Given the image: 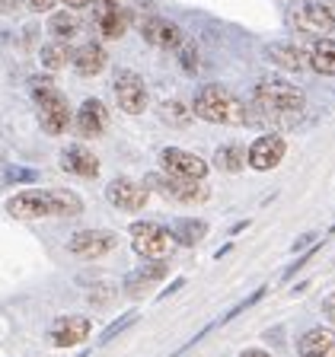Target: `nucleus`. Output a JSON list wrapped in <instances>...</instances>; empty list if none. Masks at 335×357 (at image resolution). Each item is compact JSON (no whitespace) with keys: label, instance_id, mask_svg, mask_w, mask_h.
Segmentation results:
<instances>
[{"label":"nucleus","instance_id":"nucleus-1","mask_svg":"<svg viewBox=\"0 0 335 357\" xmlns=\"http://www.w3.org/2000/svg\"><path fill=\"white\" fill-rule=\"evenodd\" d=\"M255 119L275 121V125H294L306 109L304 89L288 80H259L253 89Z\"/></svg>","mask_w":335,"mask_h":357},{"label":"nucleus","instance_id":"nucleus-2","mask_svg":"<svg viewBox=\"0 0 335 357\" xmlns=\"http://www.w3.org/2000/svg\"><path fill=\"white\" fill-rule=\"evenodd\" d=\"M83 211V201L67 188H32L20 192L7 201V214L16 220H38V217H77Z\"/></svg>","mask_w":335,"mask_h":357},{"label":"nucleus","instance_id":"nucleus-3","mask_svg":"<svg viewBox=\"0 0 335 357\" xmlns=\"http://www.w3.org/2000/svg\"><path fill=\"white\" fill-rule=\"evenodd\" d=\"M188 109H192V115L211 121V125H253L255 121V112L221 83L201 86Z\"/></svg>","mask_w":335,"mask_h":357},{"label":"nucleus","instance_id":"nucleus-4","mask_svg":"<svg viewBox=\"0 0 335 357\" xmlns=\"http://www.w3.org/2000/svg\"><path fill=\"white\" fill-rule=\"evenodd\" d=\"M32 93H36V102H38L42 131L52 134V137L64 134L67 125H70V109H67V99L61 96V89H54L48 77H38V80L32 83Z\"/></svg>","mask_w":335,"mask_h":357},{"label":"nucleus","instance_id":"nucleus-5","mask_svg":"<svg viewBox=\"0 0 335 357\" xmlns=\"http://www.w3.org/2000/svg\"><path fill=\"white\" fill-rule=\"evenodd\" d=\"M131 245H134V252L141 255V259L163 261L166 255L172 252L176 239H172V233L163 230L160 223H134L131 227Z\"/></svg>","mask_w":335,"mask_h":357},{"label":"nucleus","instance_id":"nucleus-6","mask_svg":"<svg viewBox=\"0 0 335 357\" xmlns=\"http://www.w3.org/2000/svg\"><path fill=\"white\" fill-rule=\"evenodd\" d=\"M156 188L160 195L172 201H182V204H201V201H208V185L204 182H192V178H176V176H166V172H154L147 178V192Z\"/></svg>","mask_w":335,"mask_h":357},{"label":"nucleus","instance_id":"nucleus-7","mask_svg":"<svg viewBox=\"0 0 335 357\" xmlns=\"http://www.w3.org/2000/svg\"><path fill=\"white\" fill-rule=\"evenodd\" d=\"M160 166H163L166 176L192 178V182H204V176H208V163L198 153H188V150H179V147L160 150Z\"/></svg>","mask_w":335,"mask_h":357},{"label":"nucleus","instance_id":"nucleus-8","mask_svg":"<svg viewBox=\"0 0 335 357\" xmlns=\"http://www.w3.org/2000/svg\"><path fill=\"white\" fill-rule=\"evenodd\" d=\"M112 89H115L119 109L128 112V115H141V112L147 109V86H144L141 74H134V70H119Z\"/></svg>","mask_w":335,"mask_h":357},{"label":"nucleus","instance_id":"nucleus-9","mask_svg":"<svg viewBox=\"0 0 335 357\" xmlns=\"http://www.w3.org/2000/svg\"><path fill=\"white\" fill-rule=\"evenodd\" d=\"M119 245V236L109 230H80L70 236V243H67V249L77 255V259H103V255H109L112 249Z\"/></svg>","mask_w":335,"mask_h":357},{"label":"nucleus","instance_id":"nucleus-10","mask_svg":"<svg viewBox=\"0 0 335 357\" xmlns=\"http://www.w3.org/2000/svg\"><path fill=\"white\" fill-rule=\"evenodd\" d=\"M284 150L288 147H284L281 134H262V137L253 141V147L246 150V163L253 166V169H259V172H268L284 160Z\"/></svg>","mask_w":335,"mask_h":357},{"label":"nucleus","instance_id":"nucleus-11","mask_svg":"<svg viewBox=\"0 0 335 357\" xmlns=\"http://www.w3.org/2000/svg\"><path fill=\"white\" fill-rule=\"evenodd\" d=\"M290 22H294V29L306 32V36H329V32H335V20L326 3H304V7H297L290 13Z\"/></svg>","mask_w":335,"mask_h":357},{"label":"nucleus","instance_id":"nucleus-12","mask_svg":"<svg viewBox=\"0 0 335 357\" xmlns=\"http://www.w3.org/2000/svg\"><path fill=\"white\" fill-rule=\"evenodd\" d=\"M147 195H150L147 185L134 182V178H115L105 188V198L112 201V208H119V211H141L147 204Z\"/></svg>","mask_w":335,"mask_h":357},{"label":"nucleus","instance_id":"nucleus-13","mask_svg":"<svg viewBox=\"0 0 335 357\" xmlns=\"http://www.w3.org/2000/svg\"><path fill=\"white\" fill-rule=\"evenodd\" d=\"M87 335H89V319L87 316H64V319H58L52 326L48 338H52L54 348H74V344L87 342Z\"/></svg>","mask_w":335,"mask_h":357},{"label":"nucleus","instance_id":"nucleus-14","mask_svg":"<svg viewBox=\"0 0 335 357\" xmlns=\"http://www.w3.org/2000/svg\"><path fill=\"white\" fill-rule=\"evenodd\" d=\"M74 125H77V134H83V137H99L109 128V112H105V105L99 99H87L77 109Z\"/></svg>","mask_w":335,"mask_h":357},{"label":"nucleus","instance_id":"nucleus-15","mask_svg":"<svg viewBox=\"0 0 335 357\" xmlns=\"http://www.w3.org/2000/svg\"><path fill=\"white\" fill-rule=\"evenodd\" d=\"M141 36L147 45H154V48H179L182 45V32H179L176 22L170 20H160V16H154V20H147L141 26Z\"/></svg>","mask_w":335,"mask_h":357},{"label":"nucleus","instance_id":"nucleus-16","mask_svg":"<svg viewBox=\"0 0 335 357\" xmlns=\"http://www.w3.org/2000/svg\"><path fill=\"white\" fill-rule=\"evenodd\" d=\"M61 169L74 172V176H80V178H96L99 176V160L93 156V150L74 144V147H67L64 153H61Z\"/></svg>","mask_w":335,"mask_h":357},{"label":"nucleus","instance_id":"nucleus-17","mask_svg":"<svg viewBox=\"0 0 335 357\" xmlns=\"http://www.w3.org/2000/svg\"><path fill=\"white\" fill-rule=\"evenodd\" d=\"M300 357H335V332L310 328L300 338Z\"/></svg>","mask_w":335,"mask_h":357},{"label":"nucleus","instance_id":"nucleus-18","mask_svg":"<svg viewBox=\"0 0 335 357\" xmlns=\"http://www.w3.org/2000/svg\"><path fill=\"white\" fill-rule=\"evenodd\" d=\"M265 58L271 61V64L284 67V70H304L306 67V54L290 42H271L265 48Z\"/></svg>","mask_w":335,"mask_h":357},{"label":"nucleus","instance_id":"nucleus-19","mask_svg":"<svg viewBox=\"0 0 335 357\" xmlns=\"http://www.w3.org/2000/svg\"><path fill=\"white\" fill-rule=\"evenodd\" d=\"M306 64L322 77H335V38H320L310 45L306 52Z\"/></svg>","mask_w":335,"mask_h":357},{"label":"nucleus","instance_id":"nucleus-20","mask_svg":"<svg viewBox=\"0 0 335 357\" xmlns=\"http://www.w3.org/2000/svg\"><path fill=\"white\" fill-rule=\"evenodd\" d=\"M70 61H74V67H77V74L80 77H96L99 70L105 67V52L99 48V45L87 42V45H80V48L70 54Z\"/></svg>","mask_w":335,"mask_h":357},{"label":"nucleus","instance_id":"nucleus-21","mask_svg":"<svg viewBox=\"0 0 335 357\" xmlns=\"http://www.w3.org/2000/svg\"><path fill=\"white\" fill-rule=\"evenodd\" d=\"M96 22H99V29H103L105 38H121L128 29V13L119 7V3H115V7H99Z\"/></svg>","mask_w":335,"mask_h":357},{"label":"nucleus","instance_id":"nucleus-22","mask_svg":"<svg viewBox=\"0 0 335 357\" xmlns=\"http://www.w3.org/2000/svg\"><path fill=\"white\" fill-rule=\"evenodd\" d=\"M214 163L221 172H239L246 166V150L239 144H223V147H217Z\"/></svg>","mask_w":335,"mask_h":357},{"label":"nucleus","instance_id":"nucleus-23","mask_svg":"<svg viewBox=\"0 0 335 357\" xmlns=\"http://www.w3.org/2000/svg\"><path fill=\"white\" fill-rule=\"evenodd\" d=\"M172 239L182 245H195L204 239V233H208V223L204 220H176V227H172Z\"/></svg>","mask_w":335,"mask_h":357},{"label":"nucleus","instance_id":"nucleus-24","mask_svg":"<svg viewBox=\"0 0 335 357\" xmlns=\"http://www.w3.org/2000/svg\"><path fill=\"white\" fill-rule=\"evenodd\" d=\"M48 32H52L54 38H74L77 32H80V20H77L74 13H67V10L52 13V20H48Z\"/></svg>","mask_w":335,"mask_h":357},{"label":"nucleus","instance_id":"nucleus-25","mask_svg":"<svg viewBox=\"0 0 335 357\" xmlns=\"http://www.w3.org/2000/svg\"><path fill=\"white\" fill-rule=\"evenodd\" d=\"M163 275H166V265L163 261H154L150 268H141V271H134V275L128 278V290H131V294H141V287L147 290L150 284L160 281Z\"/></svg>","mask_w":335,"mask_h":357},{"label":"nucleus","instance_id":"nucleus-26","mask_svg":"<svg viewBox=\"0 0 335 357\" xmlns=\"http://www.w3.org/2000/svg\"><path fill=\"white\" fill-rule=\"evenodd\" d=\"M38 58H42V67L58 70V67H64L67 61H70V48H67V45H61V42H48V45H42Z\"/></svg>","mask_w":335,"mask_h":357},{"label":"nucleus","instance_id":"nucleus-27","mask_svg":"<svg viewBox=\"0 0 335 357\" xmlns=\"http://www.w3.org/2000/svg\"><path fill=\"white\" fill-rule=\"evenodd\" d=\"M160 119L166 121V125H176V128H186L188 121H192V109L182 102H163L160 105Z\"/></svg>","mask_w":335,"mask_h":357},{"label":"nucleus","instance_id":"nucleus-28","mask_svg":"<svg viewBox=\"0 0 335 357\" xmlns=\"http://www.w3.org/2000/svg\"><path fill=\"white\" fill-rule=\"evenodd\" d=\"M179 64L186 67L188 74H195V70H198V52H195L192 45H182V48H179Z\"/></svg>","mask_w":335,"mask_h":357},{"label":"nucleus","instance_id":"nucleus-29","mask_svg":"<svg viewBox=\"0 0 335 357\" xmlns=\"http://www.w3.org/2000/svg\"><path fill=\"white\" fill-rule=\"evenodd\" d=\"M22 3H26L32 13H45V10H52L58 0H22Z\"/></svg>","mask_w":335,"mask_h":357},{"label":"nucleus","instance_id":"nucleus-30","mask_svg":"<svg viewBox=\"0 0 335 357\" xmlns=\"http://www.w3.org/2000/svg\"><path fill=\"white\" fill-rule=\"evenodd\" d=\"M322 312H326V319L335 326V294H329V297L322 300Z\"/></svg>","mask_w":335,"mask_h":357},{"label":"nucleus","instance_id":"nucleus-31","mask_svg":"<svg viewBox=\"0 0 335 357\" xmlns=\"http://www.w3.org/2000/svg\"><path fill=\"white\" fill-rule=\"evenodd\" d=\"M128 322H134V312H128V316H125V319H121V322H115V326H112V328H109V332H105V335H103V342H109L112 335H115V332H121V328H125V326H128Z\"/></svg>","mask_w":335,"mask_h":357},{"label":"nucleus","instance_id":"nucleus-32","mask_svg":"<svg viewBox=\"0 0 335 357\" xmlns=\"http://www.w3.org/2000/svg\"><path fill=\"white\" fill-rule=\"evenodd\" d=\"M58 3H67L70 10H80V7H89L93 0H58Z\"/></svg>","mask_w":335,"mask_h":357},{"label":"nucleus","instance_id":"nucleus-33","mask_svg":"<svg viewBox=\"0 0 335 357\" xmlns=\"http://www.w3.org/2000/svg\"><path fill=\"white\" fill-rule=\"evenodd\" d=\"M239 357H271L268 354V351H259V348H253V351H243V354Z\"/></svg>","mask_w":335,"mask_h":357},{"label":"nucleus","instance_id":"nucleus-34","mask_svg":"<svg viewBox=\"0 0 335 357\" xmlns=\"http://www.w3.org/2000/svg\"><path fill=\"white\" fill-rule=\"evenodd\" d=\"M13 3H16V0H0V13H10V10H13Z\"/></svg>","mask_w":335,"mask_h":357},{"label":"nucleus","instance_id":"nucleus-35","mask_svg":"<svg viewBox=\"0 0 335 357\" xmlns=\"http://www.w3.org/2000/svg\"><path fill=\"white\" fill-rule=\"evenodd\" d=\"M99 7H115V3H119V0H96Z\"/></svg>","mask_w":335,"mask_h":357}]
</instances>
